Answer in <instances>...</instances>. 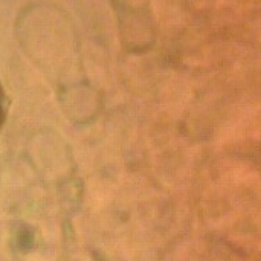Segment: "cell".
<instances>
[{
	"label": "cell",
	"mask_w": 261,
	"mask_h": 261,
	"mask_svg": "<svg viewBox=\"0 0 261 261\" xmlns=\"http://www.w3.org/2000/svg\"><path fill=\"white\" fill-rule=\"evenodd\" d=\"M6 109H8V102H6V96H5V92H3V87L0 84V127L6 118Z\"/></svg>",
	"instance_id": "6da1fadb"
}]
</instances>
